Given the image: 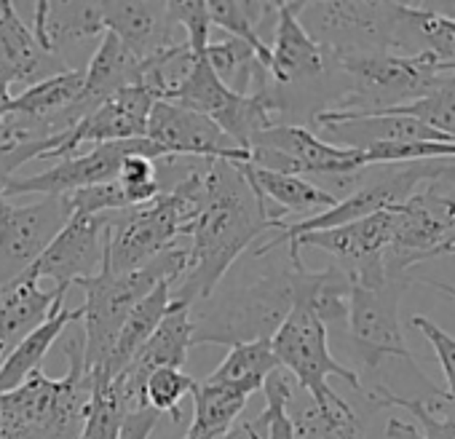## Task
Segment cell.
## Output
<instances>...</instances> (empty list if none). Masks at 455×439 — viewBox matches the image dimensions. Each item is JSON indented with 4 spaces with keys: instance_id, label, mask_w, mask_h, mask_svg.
I'll use <instances>...</instances> for the list:
<instances>
[{
    "instance_id": "44dd1931",
    "label": "cell",
    "mask_w": 455,
    "mask_h": 439,
    "mask_svg": "<svg viewBox=\"0 0 455 439\" xmlns=\"http://www.w3.org/2000/svg\"><path fill=\"white\" fill-rule=\"evenodd\" d=\"M142 78V65L121 46V41L110 33H102L86 70H84V89L78 102L73 105L76 124L108 102L126 86H137Z\"/></svg>"
},
{
    "instance_id": "2e32d148",
    "label": "cell",
    "mask_w": 455,
    "mask_h": 439,
    "mask_svg": "<svg viewBox=\"0 0 455 439\" xmlns=\"http://www.w3.org/2000/svg\"><path fill=\"white\" fill-rule=\"evenodd\" d=\"M158 100L145 86H126L81 118L60 142V148L49 158H70L84 145H105V142H124V140H145L148 137V118Z\"/></svg>"
},
{
    "instance_id": "ac0fdd59",
    "label": "cell",
    "mask_w": 455,
    "mask_h": 439,
    "mask_svg": "<svg viewBox=\"0 0 455 439\" xmlns=\"http://www.w3.org/2000/svg\"><path fill=\"white\" fill-rule=\"evenodd\" d=\"M102 33H110L121 41V46L140 62H150L166 49L182 44L177 38V25L169 14L166 4H148V0H134V4H97Z\"/></svg>"
},
{
    "instance_id": "7402d4cb",
    "label": "cell",
    "mask_w": 455,
    "mask_h": 439,
    "mask_svg": "<svg viewBox=\"0 0 455 439\" xmlns=\"http://www.w3.org/2000/svg\"><path fill=\"white\" fill-rule=\"evenodd\" d=\"M57 295L65 292L41 290L38 279L30 274L0 292V367L33 330L49 319Z\"/></svg>"
},
{
    "instance_id": "1f68e13d",
    "label": "cell",
    "mask_w": 455,
    "mask_h": 439,
    "mask_svg": "<svg viewBox=\"0 0 455 439\" xmlns=\"http://www.w3.org/2000/svg\"><path fill=\"white\" fill-rule=\"evenodd\" d=\"M378 407H399L412 412L420 420V431L431 439H455V399L439 388L428 391V399H402L388 386L378 383L372 391H364Z\"/></svg>"
},
{
    "instance_id": "d6a6232c",
    "label": "cell",
    "mask_w": 455,
    "mask_h": 439,
    "mask_svg": "<svg viewBox=\"0 0 455 439\" xmlns=\"http://www.w3.org/2000/svg\"><path fill=\"white\" fill-rule=\"evenodd\" d=\"M290 420L295 439H364V426L346 399L324 410L308 402L295 415L290 412Z\"/></svg>"
},
{
    "instance_id": "52a82bcc",
    "label": "cell",
    "mask_w": 455,
    "mask_h": 439,
    "mask_svg": "<svg viewBox=\"0 0 455 439\" xmlns=\"http://www.w3.org/2000/svg\"><path fill=\"white\" fill-rule=\"evenodd\" d=\"M394 212V234L383 252L386 274L410 276V268L455 255V161L426 180Z\"/></svg>"
},
{
    "instance_id": "484cf974",
    "label": "cell",
    "mask_w": 455,
    "mask_h": 439,
    "mask_svg": "<svg viewBox=\"0 0 455 439\" xmlns=\"http://www.w3.org/2000/svg\"><path fill=\"white\" fill-rule=\"evenodd\" d=\"M172 290H174V282H161V284H156L153 292H148V295L132 308V314L126 316V322H124V327H121V332H118V338H116V346H113V351H110L105 367H102L100 372H94L92 378L113 380V378L124 370V364L137 354V348L156 332V327L161 324V319L169 314V308H172V303H174Z\"/></svg>"
},
{
    "instance_id": "7c38bea8",
    "label": "cell",
    "mask_w": 455,
    "mask_h": 439,
    "mask_svg": "<svg viewBox=\"0 0 455 439\" xmlns=\"http://www.w3.org/2000/svg\"><path fill=\"white\" fill-rule=\"evenodd\" d=\"M142 153L153 161L166 158L161 148H156L148 137L145 140H124V142H105L94 145L86 153H76L70 158H62L52 169L33 174V177H14L6 185V198L20 196V193H38V196H70L76 190L113 182L118 177L121 164Z\"/></svg>"
},
{
    "instance_id": "ba28073f",
    "label": "cell",
    "mask_w": 455,
    "mask_h": 439,
    "mask_svg": "<svg viewBox=\"0 0 455 439\" xmlns=\"http://www.w3.org/2000/svg\"><path fill=\"white\" fill-rule=\"evenodd\" d=\"M298 22L330 60L394 54L402 4H295Z\"/></svg>"
},
{
    "instance_id": "4fadbf2b",
    "label": "cell",
    "mask_w": 455,
    "mask_h": 439,
    "mask_svg": "<svg viewBox=\"0 0 455 439\" xmlns=\"http://www.w3.org/2000/svg\"><path fill=\"white\" fill-rule=\"evenodd\" d=\"M190 348H193L190 306L174 300L169 314L156 327V332L137 348V354L124 364V370L110 380V388L118 396V402L126 407V412L142 410L145 407L142 404L145 380L161 367L182 370Z\"/></svg>"
},
{
    "instance_id": "8d00e7d4",
    "label": "cell",
    "mask_w": 455,
    "mask_h": 439,
    "mask_svg": "<svg viewBox=\"0 0 455 439\" xmlns=\"http://www.w3.org/2000/svg\"><path fill=\"white\" fill-rule=\"evenodd\" d=\"M118 185L124 188L126 198H129V206H142V204H150L161 190V177H158V166L153 158L142 156V153H134L129 156L121 169H118Z\"/></svg>"
},
{
    "instance_id": "603a6c76",
    "label": "cell",
    "mask_w": 455,
    "mask_h": 439,
    "mask_svg": "<svg viewBox=\"0 0 455 439\" xmlns=\"http://www.w3.org/2000/svg\"><path fill=\"white\" fill-rule=\"evenodd\" d=\"M290 266L295 279V306L311 311L327 330L332 324H346L351 300L348 274L335 263L324 271H308L303 260Z\"/></svg>"
},
{
    "instance_id": "d590c367",
    "label": "cell",
    "mask_w": 455,
    "mask_h": 439,
    "mask_svg": "<svg viewBox=\"0 0 455 439\" xmlns=\"http://www.w3.org/2000/svg\"><path fill=\"white\" fill-rule=\"evenodd\" d=\"M193 388H196V380L188 372L174 370V367H161L145 380L142 404L156 410L158 415L169 412L177 423L180 420V399L185 394H193Z\"/></svg>"
},
{
    "instance_id": "8fae6325",
    "label": "cell",
    "mask_w": 455,
    "mask_h": 439,
    "mask_svg": "<svg viewBox=\"0 0 455 439\" xmlns=\"http://www.w3.org/2000/svg\"><path fill=\"white\" fill-rule=\"evenodd\" d=\"M70 217L68 196H44L25 206L0 201V292L33 268Z\"/></svg>"
},
{
    "instance_id": "3957f363",
    "label": "cell",
    "mask_w": 455,
    "mask_h": 439,
    "mask_svg": "<svg viewBox=\"0 0 455 439\" xmlns=\"http://www.w3.org/2000/svg\"><path fill=\"white\" fill-rule=\"evenodd\" d=\"M330 65L338 68L343 76H348L351 86L332 108L316 113L314 121L322 129L330 124L378 116L426 100L444 81V76L455 70L436 62L428 52L410 54V57L402 54L340 57V60H330Z\"/></svg>"
},
{
    "instance_id": "f546056e",
    "label": "cell",
    "mask_w": 455,
    "mask_h": 439,
    "mask_svg": "<svg viewBox=\"0 0 455 439\" xmlns=\"http://www.w3.org/2000/svg\"><path fill=\"white\" fill-rule=\"evenodd\" d=\"M274 370H279V364L268 340L239 343V346H231L228 356L206 375L204 383L252 396L255 391H263Z\"/></svg>"
},
{
    "instance_id": "e0dca14e",
    "label": "cell",
    "mask_w": 455,
    "mask_h": 439,
    "mask_svg": "<svg viewBox=\"0 0 455 439\" xmlns=\"http://www.w3.org/2000/svg\"><path fill=\"white\" fill-rule=\"evenodd\" d=\"M391 234H394V212L388 209V212H378V214L362 217L356 223H346L338 228L300 234L298 239L287 244V255H290V263H300V252L306 247L322 250L335 258V266L351 274L359 266L383 258L391 242Z\"/></svg>"
},
{
    "instance_id": "d4e9b609",
    "label": "cell",
    "mask_w": 455,
    "mask_h": 439,
    "mask_svg": "<svg viewBox=\"0 0 455 439\" xmlns=\"http://www.w3.org/2000/svg\"><path fill=\"white\" fill-rule=\"evenodd\" d=\"M239 172L247 177V182L252 185V190L263 198H271L274 204H279L282 217L284 214H322L327 209H332L338 204V196L324 190L322 185L306 180V177H292V174H279V172H268V169H258L252 164H236Z\"/></svg>"
},
{
    "instance_id": "4316f807",
    "label": "cell",
    "mask_w": 455,
    "mask_h": 439,
    "mask_svg": "<svg viewBox=\"0 0 455 439\" xmlns=\"http://www.w3.org/2000/svg\"><path fill=\"white\" fill-rule=\"evenodd\" d=\"M33 6H36L33 33L38 44L54 57H60L62 49L76 41L102 36L97 4H46V0H38Z\"/></svg>"
},
{
    "instance_id": "277c9868",
    "label": "cell",
    "mask_w": 455,
    "mask_h": 439,
    "mask_svg": "<svg viewBox=\"0 0 455 439\" xmlns=\"http://www.w3.org/2000/svg\"><path fill=\"white\" fill-rule=\"evenodd\" d=\"M188 268V247H172L148 266L129 274H110L100 268L97 276L78 282L86 295L84 316V367L89 375L100 372L116 346V338L132 308L161 282H180Z\"/></svg>"
},
{
    "instance_id": "9c48e42d",
    "label": "cell",
    "mask_w": 455,
    "mask_h": 439,
    "mask_svg": "<svg viewBox=\"0 0 455 439\" xmlns=\"http://www.w3.org/2000/svg\"><path fill=\"white\" fill-rule=\"evenodd\" d=\"M327 335H330V330L311 311L295 306L292 314L284 319V324L271 338V351L276 356V364L295 378L298 388H303L308 394V399L314 402V407H319V410L343 399L340 394H335L330 388V383H327L330 375L346 380L354 391L364 394V386H362V378L356 375V370L340 364L330 354Z\"/></svg>"
},
{
    "instance_id": "8992f818",
    "label": "cell",
    "mask_w": 455,
    "mask_h": 439,
    "mask_svg": "<svg viewBox=\"0 0 455 439\" xmlns=\"http://www.w3.org/2000/svg\"><path fill=\"white\" fill-rule=\"evenodd\" d=\"M348 279H351V300H348L346 324L354 351L359 354L364 367L375 372L386 356H396L404 359L428 388H434V383L418 370L399 322V300L410 287L412 276L386 274L383 258H378L351 271Z\"/></svg>"
},
{
    "instance_id": "6da1fadb",
    "label": "cell",
    "mask_w": 455,
    "mask_h": 439,
    "mask_svg": "<svg viewBox=\"0 0 455 439\" xmlns=\"http://www.w3.org/2000/svg\"><path fill=\"white\" fill-rule=\"evenodd\" d=\"M276 226L279 217L268 212L266 198L252 190L239 166L231 161H212L206 204L185 231V239H190L188 268L172 290L174 300L190 308L209 300L239 255Z\"/></svg>"
},
{
    "instance_id": "9a60e30c",
    "label": "cell",
    "mask_w": 455,
    "mask_h": 439,
    "mask_svg": "<svg viewBox=\"0 0 455 439\" xmlns=\"http://www.w3.org/2000/svg\"><path fill=\"white\" fill-rule=\"evenodd\" d=\"M148 140L156 148H161L164 156H174V158H212V161L250 164V153L228 140L212 118L166 100H158L150 110Z\"/></svg>"
},
{
    "instance_id": "f1b7e54d",
    "label": "cell",
    "mask_w": 455,
    "mask_h": 439,
    "mask_svg": "<svg viewBox=\"0 0 455 439\" xmlns=\"http://www.w3.org/2000/svg\"><path fill=\"white\" fill-rule=\"evenodd\" d=\"M84 89V70H68L60 76H52L41 84L28 86L22 94L9 100L6 113H20L30 118H46V121H60L68 129L76 126L73 118V105L78 102Z\"/></svg>"
},
{
    "instance_id": "f35d334b",
    "label": "cell",
    "mask_w": 455,
    "mask_h": 439,
    "mask_svg": "<svg viewBox=\"0 0 455 439\" xmlns=\"http://www.w3.org/2000/svg\"><path fill=\"white\" fill-rule=\"evenodd\" d=\"M410 327L418 330L428 340V346L434 348V354H436V359L442 364V372L447 378V391L444 394L455 399V338L447 335L442 327H436L428 316H418V314L410 319Z\"/></svg>"
},
{
    "instance_id": "60d3db41",
    "label": "cell",
    "mask_w": 455,
    "mask_h": 439,
    "mask_svg": "<svg viewBox=\"0 0 455 439\" xmlns=\"http://www.w3.org/2000/svg\"><path fill=\"white\" fill-rule=\"evenodd\" d=\"M386 436H388V439H431V436H426L420 428H415V426H410V423H404V420H399V418H388V423H386Z\"/></svg>"
},
{
    "instance_id": "7a4b0ae2",
    "label": "cell",
    "mask_w": 455,
    "mask_h": 439,
    "mask_svg": "<svg viewBox=\"0 0 455 439\" xmlns=\"http://www.w3.org/2000/svg\"><path fill=\"white\" fill-rule=\"evenodd\" d=\"M65 356L68 375L49 378L36 370L0 394V439H78L94 383L84 367V335L68 338Z\"/></svg>"
},
{
    "instance_id": "ab89813d",
    "label": "cell",
    "mask_w": 455,
    "mask_h": 439,
    "mask_svg": "<svg viewBox=\"0 0 455 439\" xmlns=\"http://www.w3.org/2000/svg\"><path fill=\"white\" fill-rule=\"evenodd\" d=\"M158 412L150 410V407H142V410H134L124 418V426H121V436L118 439H150L156 423H158Z\"/></svg>"
},
{
    "instance_id": "836d02e7",
    "label": "cell",
    "mask_w": 455,
    "mask_h": 439,
    "mask_svg": "<svg viewBox=\"0 0 455 439\" xmlns=\"http://www.w3.org/2000/svg\"><path fill=\"white\" fill-rule=\"evenodd\" d=\"M92 396L86 404V415L78 431V439H118L124 418L129 415L126 407L110 388V380L92 378Z\"/></svg>"
},
{
    "instance_id": "5b68a950",
    "label": "cell",
    "mask_w": 455,
    "mask_h": 439,
    "mask_svg": "<svg viewBox=\"0 0 455 439\" xmlns=\"http://www.w3.org/2000/svg\"><path fill=\"white\" fill-rule=\"evenodd\" d=\"M198 306V311H190L193 346H239L258 340L271 343L276 330L295 308L292 266L225 292L217 298V303L204 300Z\"/></svg>"
},
{
    "instance_id": "83f0119b",
    "label": "cell",
    "mask_w": 455,
    "mask_h": 439,
    "mask_svg": "<svg viewBox=\"0 0 455 439\" xmlns=\"http://www.w3.org/2000/svg\"><path fill=\"white\" fill-rule=\"evenodd\" d=\"M428 52L436 62L455 68V20L402 4V20L396 28L394 54L410 57Z\"/></svg>"
},
{
    "instance_id": "d6986e66",
    "label": "cell",
    "mask_w": 455,
    "mask_h": 439,
    "mask_svg": "<svg viewBox=\"0 0 455 439\" xmlns=\"http://www.w3.org/2000/svg\"><path fill=\"white\" fill-rule=\"evenodd\" d=\"M68 70L73 68L62 57L49 54L38 44L33 28H28L17 14L12 0H4L0 4V78L9 86H33Z\"/></svg>"
},
{
    "instance_id": "b9f144b4",
    "label": "cell",
    "mask_w": 455,
    "mask_h": 439,
    "mask_svg": "<svg viewBox=\"0 0 455 439\" xmlns=\"http://www.w3.org/2000/svg\"><path fill=\"white\" fill-rule=\"evenodd\" d=\"M217 439H260V436L255 434V428L250 426V420H244V423H236L231 431H225V434L217 436Z\"/></svg>"
},
{
    "instance_id": "74e56055",
    "label": "cell",
    "mask_w": 455,
    "mask_h": 439,
    "mask_svg": "<svg viewBox=\"0 0 455 439\" xmlns=\"http://www.w3.org/2000/svg\"><path fill=\"white\" fill-rule=\"evenodd\" d=\"M174 25L182 30L188 49L193 57L204 54L212 41V22L206 12V0H177V4H166Z\"/></svg>"
},
{
    "instance_id": "30bf717a",
    "label": "cell",
    "mask_w": 455,
    "mask_h": 439,
    "mask_svg": "<svg viewBox=\"0 0 455 439\" xmlns=\"http://www.w3.org/2000/svg\"><path fill=\"white\" fill-rule=\"evenodd\" d=\"M250 164L292 177H348L364 166V153L330 145L303 126L276 124L260 132L250 148Z\"/></svg>"
},
{
    "instance_id": "4dcf8cb0",
    "label": "cell",
    "mask_w": 455,
    "mask_h": 439,
    "mask_svg": "<svg viewBox=\"0 0 455 439\" xmlns=\"http://www.w3.org/2000/svg\"><path fill=\"white\" fill-rule=\"evenodd\" d=\"M244 394L228 391L209 383H196L193 388V423L182 439H217L231 431L247 407Z\"/></svg>"
},
{
    "instance_id": "cb8c5ba5",
    "label": "cell",
    "mask_w": 455,
    "mask_h": 439,
    "mask_svg": "<svg viewBox=\"0 0 455 439\" xmlns=\"http://www.w3.org/2000/svg\"><path fill=\"white\" fill-rule=\"evenodd\" d=\"M84 316L81 308H68L65 306V295H57L49 319L33 330L14 351L12 356L0 367V394L17 388L22 380H28L36 370H41V362L46 359L49 348L65 335V330H70L73 324H78Z\"/></svg>"
},
{
    "instance_id": "ffe728a7",
    "label": "cell",
    "mask_w": 455,
    "mask_h": 439,
    "mask_svg": "<svg viewBox=\"0 0 455 439\" xmlns=\"http://www.w3.org/2000/svg\"><path fill=\"white\" fill-rule=\"evenodd\" d=\"M330 70V57L324 49L303 30L298 22L295 4H279V17L271 41L268 78L276 89L316 81Z\"/></svg>"
},
{
    "instance_id": "5bb4252c",
    "label": "cell",
    "mask_w": 455,
    "mask_h": 439,
    "mask_svg": "<svg viewBox=\"0 0 455 439\" xmlns=\"http://www.w3.org/2000/svg\"><path fill=\"white\" fill-rule=\"evenodd\" d=\"M105 244L108 214H73L28 274L38 282H54L57 292H68L70 284L100 274L105 263Z\"/></svg>"
},
{
    "instance_id": "e575fe53",
    "label": "cell",
    "mask_w": 455,
    "mask_h": 439,
    "mask_svg": "<svg viewBox=\"0 0 455 439\" xmlns=\"http://www.w3.org/2000/svg\"><path fill=\"white\" fill-rule=\"evenodd\" d=\"M386 113L418 118L426 126L442 132L444 137H450L455 142V70L447 73L444 81L426 100H418L407 108H396V110H386Z\"/></svg>"
}]
</instances>
